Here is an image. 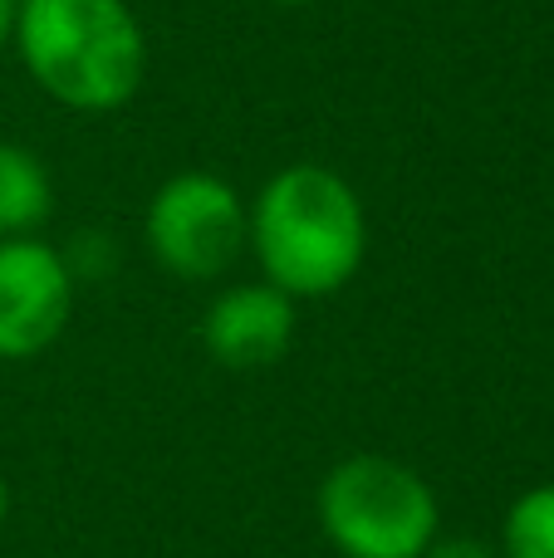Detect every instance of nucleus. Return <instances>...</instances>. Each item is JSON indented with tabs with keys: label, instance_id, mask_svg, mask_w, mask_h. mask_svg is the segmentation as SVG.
I'll return each mask as SVG.
<instances>
[{
	"label": "nucleus",
	"instance_id": "1",
	"mask_svg": "<svg viewBox=\"0 0 554 558\" xmlns=\"http://www.w3.org/2000/svg\"><path fill=\"white\" fill-rule=\"evenodd\" d=\"M261 279L280 294L329 299L369 255V211L349 177L320 162H294L275 172L251 202V245Z\"/></svg>",
	"mask_w": 554,
	"mask_h": 558
},
{
	"label": "nucleus",
	"instance_id": "2",
	"mask_svg": "<svg viewBox=\"0 0 554 558\" xmlns=\"http://www.w3.org/2000/svg\"><path fill=\"white\" fill-rule=\"evenodd\" d=\"M15 49L39 94L74 113H113L147 74V35L128 0H20Z\"/></svg>",
	"mask_w": 554,
	"mask_h": 558
},
{
	"label": "nucleus",
	"instance_id": "3",
	"mask_svg": "<svg viewBox=\"0 0 554 558\" xmlns=\"http://www.w3.org/2000/svg\"><path fill=\"white\" fill-rule=\"evenodd\" d=\"M314 520L339 558H422L442 534V500L418 465L359 451L329 465Z\"/></svg>",
	"mask_w": 554,
	"mask_h": 558
},
{
	"label": "nucleus",
	"instance_id": "4",
	"mask_svg": "<svg viewBox=\"0 0 554 558\" xmlns=\"http://www.w3.org/2000/svg\"><path fill=\"white\" fill-rule=\"evenodd\" d=\"M143 241L147 255L186 284L221 279L251 245V206L226 177L177 172L147 202Z\"/></svg>",
	"mask_w": 554,
	"mask_h": 558
},
{
	"label": "nucleus",
	"instance_id": "5",
	"mask_svg": "<svg viewBox=\"0 0 554 558\" xmlns=\"http://www.w3.org/2000/svg\"><path fill=\"white\" fill-rule=\"evenodd\" d=\"M79 279L39 235L0 241V363H29L64 338Z\"/></svg>",
	"mask_w": 554,
	"mask_h": 558
},
{
	"label": "nucleus",
	"instance_id": "6",
	"mask_svg": "<svg viewBox=\"0 0 554 558\" xmlns=\"http://www.w3.org/2000/svg\"><path fill=\"white\" fill-rule=\"evenodd\" d=\"M294 343V299L265 279L231 284L206 304L202 348L231 373H261L280 363Z\"/></svg>",
	"mask_w": 554,
	"mask_h": 558
},
{
	"label": "nucleus",
	"instance_id": "7",
	"mask_svg": "<svg viewBox=\"0 0 554 558\" xmlns=\"http://www.w3.org/2000/svg\"><path fill=\"white\" fill-rule=\"evenodd\" d=\"M55 216V182L20 143H0V241L35 235Z\"/></svg>",
	"mask_w": 554,
	"mask_h": 558
},
{
	"label": "nucleus",
	"instance_id": "8",
	"mask_svg": "<svg viewBox=\"0 0 554 558\" xmlns=\"http://www.w3.org/2000/svg\"><path fill=\"white\" fill-rule=\"evenodd\" d=\"M501 558H554V481L530 485L501 514Z\"/></svg>",
	"mask_w": 554,
	"mask_h": 558
},
{
	"label": "nucleus",
	"instance_id": "9",
	"mask_svg": "<svg viewBox=\"0 0 554 558\" xmlns=\"http://www.w3.org/2000/svg\"><path fill=\"white\" fill-rule=\"evenodd\" d=\"M422 558H501V549L491 539H477V534H437Z\"/></svg>",
	"mask_w": 554,
	"mask_h": 558
},
{
	"label": "nucleus",
	"instance_id": "10",
	"mask_svg": "<svg viewBox=\"0 0 554 558\" xmlns=\"http://www.w3.org/2000/svg\"><path fill=\"white\" fill-rule=\"evenodd\" d=\"M15 5L20 0H0V49L15 39Z\"/></svg>",
	"mask_w": 554,
	"mask_h": 558
},
{
	"label": "nucleus",
	"instance_id": "11",
	"mask_svg": "<svg viewBox=\"0 0 554 558\" xmlns=\"http://www.w3.org/2000/svg\"><path fill=\"white\" fill-rule=\"evenodd\" d=\"M5 520H10V481L0 471V530H5Z\"/></svg>",
	"mask_w": 554,
	"mask_h": 558
},
{
	"label": "nucleus",
	"instance_id": "12",
	"mask_svg": "<svg viewBox=\"0 0 554 558\" xmlns=\"http://www.w3.org/2000/svg\"><path fill=\"white\" fill-rule=\"evenodd\" d=\"M270 5H285V10H294V5H310V0H270Z\"/></svg>",
	"mask_w": 554,
	"mask_h": 558
}]
</instances>
